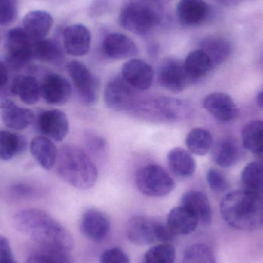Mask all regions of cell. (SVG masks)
<instances>
[{
  "mask_svg": "<svg viewBox=\"0 0 263 263\" xmlns=\"http://www.w3.org/2000/svg\"><path fill=\"white\" fill-rule=\"evenodd\" d=\"M0 263H17L12 258H3L0 259Z\"/></svg>",
  "mask_w": 263,
  "mask_h": 263,
  "instance_id": "cell-46",
  "label": "cell"
},
{
  "mask_svg": "<svg viewBox=\"0 0 263 263\" xmlns=\"http://www.w3.org/2000/svg\"><path fill=\"white\" fill-rule=\"evenodd\" d=\"M216 1L224 6H232L235 4L237 0H216Z\"/></svg>",
  "mask_w": 263,
  "mask_h": 263,
  "instance_id": "cell-44",
  "label": "cell"
},
{
  "mask_svg": "<svg viewBox=\"0 0 263 263\" xmlns=\"http://www.w3.org/2000/svg\"><path fill=\"white\" fill-rule=\"evenodd\" d=\"M105 55L112 60H126L137 55L136 43L123 33H110L105 37L103 43Z\"/></svg>",
  "mask_w": 263,
  "mask_h": 263,
  "instance_id": "cell-19",
  "label": "cell"
},
{
  "mask_svg": "<svg viewBox=\"0 0 263 263\" xmlns=\"http://www.w3.org/2000/svg\"><path fill=\"white\" fill-rule=\"evenodd\" d=\"M100 263H130L127 255L120 248L106 250L100 256Z\"/></svg>",
  "mask_w": 263,
  "mask_h": 263,
  "instance_id": "cell-40",
  "label": "cell"
},
{
  "mask_svg": "<svg viewBox=\"0 0 263 263\" xmlns=\"http://www.w3.org/2000/svg\"><path fill=\"white\" fill-rule=\"evenodd\" d=\"M182 263H216L214 253L205 244L196 243L189 247Z\"/></svg>",
  "mask_w": 263,
  "mask_h": 263,
  "instance_id": "cell-36",
  "label": "cell"
},
{
  "mask_svg": "<svg viewBox=\"0 0 263 263\" xmlns=\"http://www.w3.org/2000/svg\"><path fill=\"white\" fill-rule=\"evenodd\" d=\"M26 263H73L68 251L44 247L43 251L28 259Z\"/></svg>",
  "mask_w": 263,
  "mask_h": 263,
  "instance_id": "cell-37",
  "label": "cell"
},
{
  "mask_svg": "<svg viewBox=\"0 0 263 263\" xmlns=\"http://www.w3.org/2000/svg\"><path fill=\"white\" fill-rule=\"evenodd\" d=\"M12 249L10 244L6 238L0 236V259L3 258H12Z\"/></svg>",
  "mask_w": 263,
  "mask_h": 263,
  "instance_id": "cell-42",
  "label": "cell"
},
{
  "mask_svg": "<svg viewBox=\"0 0 263 263\" xmlns=\"http://www.w3.org/2000/svg\"><path fill=\"white\" fill-rule=\"evenodd\" d=\"M176 12L182 24L196 26L210 18L211 9L205 0H179Z\"/></svg>",
  "mask_w": 263,
  "mask_h": 263,
  "instance_id": "cell-18",
  "label": "cell"
},
{
  "mask_svg": "<svg viewBox=\"0 0 263 263\" xmlns=\"http://www.w3.org/2000/svg\"><path fill=\"white\" fill-rule=\"evenodd\" d=\"M3 123L10 129L23 130L32 123L33 112L30 109L22 108L11 100H5L0 106Z\"/></svg>",
  "mask_w": 263,
  "mask_h": 263,
  "instance_id": "cell-21",
  "label": "cell"
},
{
  "mask_svg": "<svg viewBox=\"0 0 263 263\" xmlns=\"http://www.w3.org/2000/svg\"><path fill=\"white\" fill-rule=\"evenodd\" d=\"M11 92L27 105L35 104L41 97L38 80L31 76L18 75L12 80Z\"/></svg>",
  "mask_w": 263,
  "mask_h": 263,
  "instance_id": "cell-24",
  "label": "cell"
},
{
  "mask_svg": "<svg viewBox=\"0 0 263 263\" xmlns=\"http://www.w3.org/2000/svg\"><path fill=\"white\" fill-rule=\"evenodd\" d=\"M220 213L232 228L256 231L263 227V197L243 190L233 192L222 199Z\"/></svg>",
  "mask_w": 263,
  "mask_h": 263,
  "instance_id": "cell-2",
  "label": "cell"
},
{
  "mask_svg": "<svg viewBox=\"0 0 263 263\" xmlns=\"http://www.w3.org/2000/svg\"><path fill=\"white\" fill-rule=\"evenodd\" d=\"M18 14L16 0H0V25L7 26L13 23Z\"/></svg>",
  "mask_w": 263,
  "mask_h": 263,
  "instance_id": "cell-38",
  "label": "cell"
},
{
  "mask_svg": "<svg viewBox=\"0 0 263 263\" xmlns=\"http://www.w3.org/2000/svg\"><path fill=\"white\" fill-rule=\"evenodd\" d=\"M122 78L135 90H147L153 82L154 72L146 62L131 59L122 68Z\"/></svg>",
  "mask_w": 263,
  "mask_h": 263,
  "instance_id": "cell-14",
  "label": "cell"
},
{
  "mask_svg": "<svg viewBox=\"0 0 263 263\" xmlns=\"http://www.w3.org/2000/svg\"><path fill=\"white\" fill-rule=\"evenodd\" d=\"M87 139V146L90 151L93 153H102L105 151L106 148V142L103 138L96 135H89Z\"/></svg>",
  "mask_w": 263,
  "mask_h": 263,
  "instance_id": "cell-41",
  "label": "cell"
},
{
  "mask_svg": "<svg viewBox=\"0 0 263 263\" xmlns=\"http://www.w3.org/2000/svg\"><path fill=\"white\" fill-rule=\"evenodd\" d=\"M242 140L244 148L259 156L263 162V121L247 123L242 129Z\"/></svg>",
  "mask_w": 263,
  "mask_h": 263,
  "instance_id": "cell-30",
  "label": "cell"
},
{
  "mask_svg": "<svg viewBox=\"0 0 263 263\" xmlns=\"http://www.w3.org/2000/svg\"><path fill=\"white\" fill-rule=\"evenodd\" d=\"M110 230V221L103 212L90 209L83 215L80 230L87 239L96 242H101L106 239Z\"/></svg>",
  "mask_w": 263,
  "mask_h": 263,
  "instance_id": "cell-15",
  "label": "cell"
},
{
  "mask_svg": "<svg viewBox=\"0 0 263 263\" xmlns=\"http://www.w3.org/2000/svg\"><path fill=\"white\" fill-rule=\"evenodd\" d=\"M168 165L173 175L187 179L194 175L196 163L190 152L179 147L170 150L167 156Z\"/></svg>",
  "mask_w": 263,
  "mask_h": 263,
  "instance_id": "cell-23",
  "label": "cell"
},
{
  "mask_svg": "<svg viewBox=\"0 0 263 263\" xmlns=\"http://www.w3.org/2000/svg\"><path fill=\"white\" fill-rule=\"evenodd\" d=\"M207 182L212 191L216 193L225 192L228 189L229 184L227 178L216 168H210L206 175Z\"/></svg>",
  "mask_w": 263,
  "mask_h": 263,
  "instance_id": "cell-39",
  "label": "cell"
},
{
  "mask_svg": "<svg viewBox=\"0 0 263 263\" xmlns=\"http://www.w3.org/2000/svg\"><path fill=\"white\" fill-rule=\"evenodd\" d=\"M139 191L148 197L168 196L176 187L174 179L160 165L148 164L139 168L135 176Z\"/></svg>",
  "mask_w": 263,
  "mask_h": 263,
  "instance_id": "cell-7",
  "label": "cell"
},
{
  "mask_svg": "<svg viewBox=\"0 0 263 263\" xmlns=\"http://www.w3.org/2000/svg\"><path fill=\"white\" fill-rule=\"evenodd\" d=\"M196 216L185 206L175 207L168 213L166 225L175 236L193 233L199 225Z\"/></svg>",
  "mask_w": 263,
  "mask_h": 263,
  "instance_id": "cell-22",
  "label": "cell"
},
{
  "mask_svg": "<svg viewBox=\"0 0 263 263\" xmlns=\"http://www.w3.org/2000/svg\"><path fill=\"white\" fill-rule=\"evenodd\" d=\"M23 136L9 131L0 130V159L9 160L26 149Z\"/></svg>",
  "mask_w": 263,
  "mask_h": 263,
  "instance_id": "cell-32",
  "label": "cell"
},
{
  "mask_svg": "<svg viewBox=\"0 0 263 263\" xmlns=\"http://www.w3.org/2000/svg\"><path fill=\"white\" fill-rule=\"evenodd\" d=\"M57 163L60 177L75 188L89 190L97 182V165L83 149L76 145H63L58 153Z\"/></svg>",
  "mask_w": 263,
  "mask_h": 263,
  "instance_id": "cell-4",
  "label": "cell"
},
{
  "mask_svg": "<svg viewBox=\"0 0 263 263\" xmlns=\"http://www.w3.org/2000/svg\"><path fill=\"white\" fill-rule=\"evenodd\" d=\"M40 88L41 97L46 103L54 106H61L67 103L72 92L69 80L57 73L45 76Z\"/></svg>",
  "mask_w": 263,
  "mask_h": 263,
  "instance_id": "cell-13",
  "label": "cell"
},
{
  "mask_svg": "<svg viewBox=\"0 0 263 263\" xmlns=\"http://www.w3.org/2000/svg\"><path fill=\"white\" fill-rule=\"evenodd\" d=\"M158 79L162 87L172 92H182L190 84L183 62L177 59H166L161 63Z\"/></svg>",
  "mask_w": 263,
  "mask_h": 263,
  "instance_id": "cell-11",
  "label": "cell"
},
{
  "mask_svg": "<svg viewBox=\"0 0 263 263\" xmlns=\"http://www.w3.org/2000/svg\"><path fill=\"white\" fill-rule=\"evenodd\" d=\"M13 223L17 230L30 236L43 247L68 252L73 248V238L70 233L43 210H22L14 216Z\"/></svg>",
  "mask_w": 263,
  "mask_h": 263,
  "instance_id": "cell-1",
  "label": "cell"
},
{
  "mask_svg": "<svg viewBox=\"0 0 263 263\" xmlns=\"http://www.w3.org/2000/svg\"><path fill=\"white\" fill-rule=\"evenodd\" d=\"M137 98L135 89L122 77L112 79L106 84L105 103L112 110L129 112Z\"/></svg>",
  "mask_w": 263,
  "mask_h": 263,
  "instance_id": "cell-10",
  "label": "cell"
},
{
  "mask_svg": "<svg viewBox=\"0 0 263 263\" xmlns=\"http://www.w3.org/2000/svg\"><path fill=\"white\" fill-rule=\"evenodd\" d=\"M241 155L240 147L233 138H226L219 141L213 152L214 162L222 168H230L237 164Z\"/></svg>",
  "mask_w": 263,
  "mask_h": 263,
  "instance_id": "cell-29",
  "label": "cell"
},
{
  "mask_svg": "<svg viewBox=\"0 0 263 263\" xmlns=\"http://www.w3.org/2000/svg\"><path fill=\"white\" fill-rule=\"evenodd\" d=\"M91 39L90 31L83 24L71 25L63 32L65 49L72 57L86 55L90 49Z\"/></svg>",
  "mask_w": 263,
  "mask_h": 263,
  "instance_id": "cell-17",
  "label": "cell"
},
{
  "mask_svg": "<svg viewBox=\"0 0 263 263\" xmlns=\"http://www.w3.org/2000/svg\"><path fill=\"white\" fill-rule=\"evenodd\" d=\"M256 102H257V104L259 105V107L263 109V90L258 94L257 97H256Z\"/></svg>",
  "mask_w": 263,
  "mask_h": 263,
  "instance_id": "cell-45",
  "label": "cell"
},
{
  "mask_svg": "<svg viewBox=\"0 0 263 263\" xmlns=\"http://www.w3.org/2000/svg\"><path fill=\"white\" fill-rule=\"evenodd\" d=\"M30 151L34 159L45 170H50L57 163L59 153L57 146L46 136H37L32 139Z\"/></svg>",
  "mask_w": 263,
  "mask_h": 263,
  "instance_id": "cell-25",
  "label": "cell"
},
{
  "mask_svg": "<svg viewBox=\"0 0 263 263\" xmlns=\"http://www.w3.org/2000/svg\"><path fill=\"white\" fill-rule=\"evenodd\" d=\"M185 144L190 153L198 156H204L213 147V136L206 129L194 128L187 135Z\"/></svg>",
  "mask_w": 263,
  "mask_h": 263,
  "instance_id": "cell-33",
  "label": "cell"
},
{
  "mask_svg": "<svg viewBox=\"0 0 263 263\" xmlns=\"http://www.w3.org/2000/svg\"><path fill=\"white\" fill-rule=\"evenodd\" d=\"M68 72L81 101L86 106L93 105L98 98V80L86 65L73 60L68 64Z\"/></svg>",
  "mask_w": 263,
  "mask_h": 263,
  "instance_id": "cell-9",
  "label": "cell"
},
{
  "mask_svg": "<svg viewBox=\"0 0 263 263\" xmlns=\"http://www.w3.org/2000/svg\"><path fill=\"white\" fill-rule=\"evenodd\" d=\"M242 190L263 197V162H254L246 165L241 174Z\"/></svg>",
  "mask_w": 263,
  "mask_h": 263,
  "instance_id": "cell-31",
  "label": "cell"
},
{
  "mask_svg": "<svg viewBox=\"0 0 263 263\" xmlns=\"http://www.w3.org/2000/svg\"><path fill=\"white\" fill-rule=\"evenodd\" d=\"M63 57V50L55 40L50 39L35 40L33 46V59L44 63H57Z\"/></svg>",
  "mask_w": 263,
  "mask_h": 263,
  "instance_id": "cell-34",
  "label": "cell"
},
{
  "mask_svg": "<svg viewBox=\"0 0 263 263\" xmlns=\"http://www.w3.org/2000/svg\"><path fill=\"white\" fill-rule=\"evenodd\" d=\"M37 128L46 137L60 142L67 136L69 124L64 112L49 109L40 112L37 118Z\"/></svg>",
  "mask_w": 263,
  "mask_h": 263,
  "instance_id": "cell-12",
  "label": "cell"
},
{
  "mask_svg": "<svg viewBox=\"0 0 263 263\" xmlns=\"http://www.w3.org/2000/svg\"><path fill=\"white\" fill-rule=\"evenodd\" d=\"M176 250L170 242L151 247L144 255L142 263H174Z\"/></svg>",
  "mask_w": 263,
  "mask_h": 263,
  "instance_id": "cell-35",
  "label": "cell"
},
{
  "mask_svg": "<svg viewBox=\"0 0 263 263\" xmlns=\"http://www.w3.org/2000/svg\"><path fill=\"white\" fill-rule=\"evenodd\" d=\"M203 107L215 119L228 123L237 117L239 109L233 99L223 92L209 94L203 100Z\"/></svg>",
  "mask_w": 263,
  "mask_h": 263,
  "instance_id": "cell-16",
  "label": "cell"
},
{
  "mask_svg": "<svg viewBox=\"0 0 263 263\" xmlns=\"http://www.w3.org/2000/svg\"><path fill=\"white\" fill-rule=\"evenodd\" d=\"M183 65L190 83L199 81L213 69L210 58L200 49L190 52Z\"/></svg>",
  "mask_w": 263,
  "mask_h": 263,
  "instance_id": "cell-28",
  "label": "cell"
},
{
  "mask_svg": "<svg viewBox=\"0 0 263 263\" xmlns=\"http://www.w3.org/2000/svg\"><path fill=\"white\" fill-rule=\"evenodd\" d=\"M210 58L213 69L226 61L232 52L230 42L220 36H207L202 39L199 48Z\"/></svg>",
  "mask_w": 263,
  "mask_h": 263,
  "instance_id": "cell-26",
  "label": "cell"
},
{
  "mask_svg": "<svg viewBox=\"0 0 263 263\" xmlns=\"http://www.w3.org/2000/svg\"><path fill=\"white\" fill-rule=\"evenodd\" d=\"M126 233L129 240L138 246L170 242L176 236L166 224L144 216L132 217L128 222Z\"/></svg>",
  "mask_w": 263,
  "mask_h": 263,
  "instance_id": "cell-6",
  "label": "cell"
},
{
  "mask_svg": "<svg viewBox=\"0 0 263 263\" xmlns=\"http://www.w3.org/2000/svg\"><path fill=\"white\" fill-rule=\"evenodd\" d=\"M8 82V71L6 66L0 61V88L3 87Z\"/></svg>",
  "mask_w": 263,
  "mask_h": 263,
  "instance_id": "cell-43",
  "label": "cell"
},
{
  "mask_svg": "<svg viewBox=\"0 0 263 263\" xmlns=\"http://www.w3.org/2000/svg\"><path fill=\"white\" fill-rule=\"evenodd\" d=\"M35 39L23 28H14L7 32L6 40V61L11 69L18 70L33 59Z\"/></svg>",
  "mask_w": 263,
  "mask_h": 263,
  "instance_id": "cell-8",
  "label": "cell"
},
{
  "mask_svg": "<svg viewBox=\"0 0 263 263\" xmlns=\"http://www.w3.org/2000/svg\"><path fill=\"white\" fill-rule=\"evenodd\" d=\"M23 29L35 40L44 39L53 24L52 15L43 10L28 12L23 20Z\"/></svg>",
  "mask_w": 263,
  "mask_h": 263,
  "instance_id": "cell-27",
  "label": "cell"
},
{
  "mask_svg": "<svg viewBox=\"0 0 263 263\" xmlns=\"http://www.w3.org/2000/svg\"><path fill=\"white\" fill-rule=\"evenodd\" d=\"M161 20L160 9L153 0H127L119 15L120 26L136 35L148 33Z\"/></svg>",
  "mask_w": 263,
  "mask_h": 263,
  "instance_id": "cell-5",
  "label": "cell"
},
{
  "mask_svg": "<svg viewBox=\"0 0 263 263\" xmlns=\"http://www.w3.org/2000/svg\"><path fill=\"white\" fill-rule=\"evenodd\" d=\"M189 209L204 227L211 224L213 219L211 205L205 193L197 190H190L182 195L181 205Z\"/></svg>",
  "mask_w": 263,
  "mask_h": 263,
  "instance_id": "cell-20",
  "label": "cell"
},
{
  "mask_svg": "<svg viewBox=\"0 0 263 263\" xmlns=\"http://www.w3.org/2000/svg\"><path fill=\"white\" fill-rule=\"evenodd\" d=\"M128 112L145 121L172 124L186 120L191 116L192 109L188 103L180 99L150 96L137 98Z\"/></svg>",
  "mask_w": 263,
  "mask_h": 263,
  "instance_id": "cell-3",
  "label": "cell"
}]
</instances>
